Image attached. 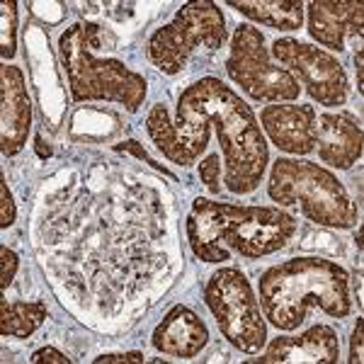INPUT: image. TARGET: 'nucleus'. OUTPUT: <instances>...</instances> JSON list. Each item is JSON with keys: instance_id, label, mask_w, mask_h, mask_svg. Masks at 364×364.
<instances>
[{"instance_id": "nucleus-4", "label": "nucleus", "mask_w": 364, "mask_h": 364, "mask_svg": "<svg viewBox=\"0 0 364 364\" xmlns=\"http://www.w3.org/2000/svg\"><path fill=\"white\" fill-rule=\"evenodd\" d=\"M267 195L279 207L301 204L309 221L328 228H350L360 211L345 185L331 170L299 158H277L267 182Z\"/></svg>"}, {"instance_id": "nucleus-9", "label": "nucleus", "mask_w": 364, "mask_h": 364, "mask_svg": "<svg viewBox=\"0 0 364 364\" xmlns=\"http://www.w3.org/2000/svg\"><path fill=\"white\" fill-rule=\"evenodd\" d=\"M294 233L296 219L279 207H243V214L224 231L221 243L248 260H257L284 248Z\"/></svg>"}, {"instance_id": "nucleus-8", "label": "nucleus", "mask_w": 364, "mask_h": 364, "mask_svg": "<svg viewBox=\"0 0 364 364\" xmlns=\"http://www.w3.org/2000/svg\"><path fill=\"white\" fill-rule=\"evenodd\" d=\"M272 56L282 66H287L296 80H301L306 92L318 105H326V107L345 105L350 85L336 56L314 44L296 42V39H277L272 44Z\"/></svg>"}, {"instance_id": "nucleus-5", "label": "nucleus", "mask_w": 364, "mask_h": 364, "mask_svg": "<svg viewBox=\"0 0 364 364\" xmlns=\"http://www.w3.org/2000/svg\"><path fill=\"white\" fill-rule=\"evenodd\" d=\"M204 301L216 318L221 336L245 355H260L267 343V323L248 277L238 267H221L211 274Z\"/></svg>"}, {"instance_id": "nucleus-24", "label": "nucleus", "mask_w": 364, "mask_h": 364, "mask_svg": "<svg viewBox=\"0 0 364 364\" xmlns=\"http://www.w3.org/2000/svg\"><path fill=\"white\" fill-rule=\"evenodd\" d=\"M68 364L70 357H66L63 352H58L56 348H39L32 355V364Z\"/></svg>"}, {"instance_id": "nucleus-22", "label": "nucleus", "mask_w": 364, "mask_h": 364, "mask_svg": "<svg viewBox=\"0 0 364 364\" xmlns=\"http://www.w3.org/2000/svg\"><path fill=\"white\" fill-rule=\"evenodd\" d=\"M17 265H20L17 255L8 245H3V248H0V289H8L10 287V282L15 279Z\"/></svg>"}, {"instance_id": "nucleus-2", "label": "nucleus", "mask_w": 364, "mask_h": 364, "mask_svg": "<svg viewBox=\"0 0 364 364\" xmlns=\"http://www.w3.org/2000/svg\"><path fill=\"white\" fill-rule=\"evenodd\" d=\"M257 289L265 318L287 333L296 331L314 306L331 318H345L352 311L348 272L326 257H291L272 265Z\"/></svg>"}, {"instance_id": "nucleus-26", "label": "nucleus", "mask_w": 364, "mask_h": 364, "mask_svg": "<svg viewBox=\"0 0 364 364\" xmlns=\"http://www.w3.org/2000/svg\"><path fill=\"white\" fill-rule=\"evenodd\" d=\"M109 364V362H144L141 352H119V355H100L95 357V364Z\"/></svg>"}, {"instance_id": "nucleus-27", "label": "nucleus", "mask_w": 364, "mask_h": 364, "mask_svg": "<svg viewBox=\"0 0 364 364\" xmlns=\"http://www.w3.org/2000/svg\"><path fill=\"white\" fill-rule=\"evenodd\" d=\"M355 66H357V90L362 92V49H357L355 54Z\"/></svg>"}, {"instance_id": "nucleus-7", "label": "nucleus", "mask_w": 364, "mask_h": 364, "mask_svg": "<svg viewBox=\"0 0 364 364\" xmlns=\"http://www.w3.org/2000/svg\"><path fill=\"white\" fill-rule=\"evenodd\" d=\"M226 73L255 102H291L301 92V85L289 70L269 61L265 37L252 25H240L233 32Z\"/></svg>"}, {"instance_id": "nucleus-15", "label": "nucleus", "mask_w": 364, "mask_h": 364, "mask_svg": "<svg viewBox=\"0 0 364 364\" xmlns=\"http://www.w3.org/2000/svg\"><path fill=\"white\" fill-rule=\"evenodd\" d=\"M316 149L331 168L348 170L362 158V127L348 112H326L316 117Z\"/></svg>"}, {"instance_id": "nucleus-23", "label": "nucleus", "mask_w": 364, "mask_h": 364, "mask_svg": "<svg viewBox=\"0 0 364 364\" xmlns=\"http://www.w3.org/2000/svg\"><path fill=\"white\" fill-rule=\"evenodd\" d=\"M15 224V202L8 190V182L0 178V226L8 228Z\"/></svg>"}, {"instance_id": "nucleus-1", "label": "nucleus", "mask_w": 364, "mask_h": 364, "mask_svg": "<svg viewBox=\"0 0 364 364\" xmlns=\"http://www.w3.org/2000/svg\"><path fill=\"white\" fill-rule=\"evenodd\" d=\"M178 127H214L226 163V187L233 195L257 190L269 154L260 124L238 92L209 75L187 85L175 109Z\"/></svg>"}, {"instance_id": "nucleus-11", "label": "nucleus", "mask_w": 364, "mask_h": 364, "mask_svg": "<svg viewBox=\"0 0 364 364\" xmlns=\"http://www.w3.org/2000/svg\"><path fill=\"white\" fill-rule=\"evenodd\" d=\"M316 109L314 105H267L260 112V124L279 151L309 156L316 151Z\"/></svg>"}, {"instance_id": "nucleus-10", "label": "nucleus", "mask_w": 364, "mask_h": 364, "mask_svg": "<svg viewBox=\"0 0 364 364\" xmlns=\"http://www.w3.org/2000/svg\"><path fill=\"white\" fill-rule=\"evenodd\" d=\"M240 214H243V207H236V204L211 202L207 197H197L192 202L190 216H187V240L199 260L226 262L231 257L228 248L221 243V236Z\"/></svg>"}, {"instance_id": "nucleus-17", "label": "nucleus", "mask_w": 364, "mask_h": 364, "mask_svg": "<svg viewBox=\"0 0 364 364\" xmlns=\"http://www.w3.org/2000/svg\"><path fill=\"white\" fill-rule=\"evenodd\" d=\"M146 129H149V136L154 139L156 149L163 151V156H166L170 163H178V166L187 168L202 156V149H199L195 141L187 139L185 134L175 127L166 105H154V109L146 117Z\"/></svg>"}, {"instance_id": "nucleus-18", "label": "nucleus", "mask_w": 364, "mask_h": 364, "mask_svg": "<svg viewBox=\"0 0 364 364\" xmlns=\"http://www.w3.org/2000/svg\"><path fill=\"white\" fill-rule=\"evenodd\" d=\"M228 8L238 10L257 25L272 29H299L304 22V5L299 0H228Z\"/></svg>"}, {"instance_id": "nucleus-21", "label": "nucleus", "mask_w": 364, "mask_h": 364, "mask_svg": "<svg viewBox=\"0 0 364 364\" xmlns=\"http://www.w3.org/2000/svg\"><path fill=\"white\" fill-rule=\"evenodd\" d=\"M219 178H221V158L219 154H211L199 163V180H202L211 192H219L221 190Z\"/></svg>"}, {"instance_id": "nucleus-19", "label": "nucleus", "mask_w": 364, "mask_h": 364, "mask_svg": "<svg viewBox=\"0 0 364 364\" xmlns=\"http://www.w3.org/2000/svg\"><path fill=\"white\" fill-rule=\"evenodd\" d=\"M49 316L44 301H0V333L5 338H29Z\"/></svg>"}, {"instance_id": "nucleus-13", "label": "nucleus", "mask_w": 364, "mask_h": 364, "mask_svg": "<svg viewBox=\"0 0 364 364\" xmlns=\"http://www.w3.org/2000/svg\"><path fill=\"white\" fill-rule=\"evenodd\" d=\"M364 5L360 0H316L309 5V34L333 51L345 49L348 37H362Z\"/></svg>"}, {"instance_id": "nucleus-6", "label": "nucleus", "mask_w": 364, "mask_h": 364, "mask_svg": "<svg viewBox=\"0 0 364 364\" xmlns=\"http://www.w3.org/2000/svg\"><path fill=\"white\" fill-rule=\"evenodd\" d=\"M226 42V20L214 3H190L151 34L146 51L151 63L166 75H178L197 49H219Z\"/></svg>"}, {"instance_id": "nucleus-14", "label": "nucleus", "mask_w": 364, "mask_h": 364, "mask_svg": "<svg viewBox=\"0 0 364 364\" xmlns=\"http://www.w3.org/2000/svg\"><path fill=\"white\" fill-rule=\"evenodd\" d=\"M340 360L338 336L331 326H314L294 338H274L255 362L262 364H336Z\"/></svg>"}, {"instance_id": "nucleus-16", "label": "nucleus", "mask_w": 364, "mask_h": 364, "mask_svg": "<svg viewBox=\"0 0 364 364\" xmlns=\"http://www.w3.org/2000/svg\"><path fill=\"white\" fill-rule=\"evenodd\" d=\"M209 331L202 318L187 306H175L154 331V348L168 357L192 360L207 348Z\"/></svg>"}, {"instance_id": "nucleus-20", "label": "nucleus", "mask_w": 364, "mask_h": 364, "mask_svg": "<svg viewBox=\"0 0 364 364\" xmlns=\"http://www.w3.org/2000/svg\"><path fill=\"white\" fill-rule=\"evenodd\" d=\"M0 15H3V37H0V54L3 61L15 56V34H17V3L13 0H5L0 5Z\"/></svg>"}, {"instance_id": "nucleus-12", "label": "nucleus", "mask_w": 364, "mask_h": 364, "mask_svg": "<svg viewBox=\"0 0 364 364\" xmlns=\"http://www.w3.org/2000/svg\"><path fill=\"white\" fill-rule=\"evenodd\" d=\"M0 149L3 156H15L25 149L29 127H32V105H29L25 75L17 66L5 63L0 70Z\"/></svg>"}, {"instance_id": "nucleus-3", "label": "nucleus", "mask_w": 364, "mask_h": 364, "mask_svg": "<svg viewBox=\"0 0 364 364\" xmlns=\"http://www.w3.org/2000/svg\"><path fill=\"white\" fill-rule=\"evenodd\" d=\"M92 25H70L58 37V51L68 75V87L75 102H119L129 112H139L146 100V78L117 58L92 56Z\"/></svg>"}, {"instance_id": "nucleus-25", "label": "nucleus", "mask_w": 364, "mask_h": 364, "mask_svg": "<svg viewBox=\"0 0 364 364\" xmlns=\"http://www.w3.org/2000/svg\"><path fill=\"white\" fill-rule=\"evenodd\" d=\"M362 318H357V326L352 331V340H350V362L352 364H362L364 357H362Z\"/></svg>"}]
</instances>
